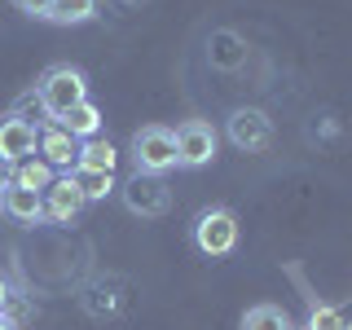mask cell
Returning a JSON list of instances; mask_svg holds the SVG:
<instances>
[{
  "mask_svg": "<svg viewBox=\"0 0 352 330\" xmlns=\"http://www.w3.org/2000/svg\"><path fill=\"white\" fill-rule=\"evenodd\" d=\"M36 97H40V110L58 124L66 110H75L80 102H88V80L75 71V66H49L44 80H40V88H36Z\"/></svg>",
  "mask_w": 352,
  "mask_h": 330,
  "instance_id": "1",
  "label": "cell"
},
{
  "mask_svg": "<svg viewBox=\"0 0 352 330\" xmlns=\"http://www.w3.org/2000/svg\"><path fill=\"white\" fill-rule=\"evenodd\" d=\"M194 247L203 256H229L238 247V216L229 207H207L194 216Z\"/></svg>",
  "mask_w": 352,
  "mask_h": 330,
  "instance_id": "2",
  "label": "cell"
},
{
  "mask_svg": "<svg viewBox=\"0 0 352 330\" xmlns=\"http://www.w3.org/2000/svg\"><path fill=\"white\" fill-rule=\"evenodd\" d=\"M132 163H137V172H150V176H163L176 168V137L172 128H141L137 137H132Z\"/></svg>",
  "mask_w": 352,
  "mask_h": 330,
  "instance_id": "3",
  "label": "cell"
},
{
  "mask_svg": "<svg viewBox=\"0 0 352 330\" xmlns=\"http://www.w3.org/2000/svg\"><path fill=\"white\" fill-rule=\"evenodd\" d=\"M172 137H176V168H207L220 150V137L207 119H185Z\"/></svg>",
  "mask_w": 352,
  "mask_h": 330,
  "instance_id": "4",
  "label": "cell"
},
{
  "mask_svg": "<svg viewBox=\"0 0 352 330\" xmlns=\"http://www.w3.org/2000/svg\"><path fill=\"white\" fill-rule=\"evenodd\" d=\"M36 146H40V124H31L22 115L0 119V163L5 168H18V163L36 159Z\"/></svg>",
  "mask_w": 352,
  "mask_h": 330,
  "instance_id": "5",
  "label": "cell"
},
{
  "mask_svg": "<svg viewBox=\"0 0 352 330\" xmlns=\"http://www.w3.org/2000/svg\"><path fill=\"white\" fill-rule=\"evenodd\" d=\"M225 132H229V141H234L238 150L256 154V150H264L273 141V119L264 115V110H256V106H238L234 115L225 119Z\"/></svg>",
  "mask_w": 352,
  "mask_h": 330,
  "instance_id": "6",
  "label": "cell"
},
{
  "mask_svg": "<svg viewBox=\"0 0 352 330\" xmlns=\"http://www.w3.org/2000/svg\"><path fill=\"white\" fill-rule=\"evenodd\" d=\"M124 203H128V212L132 216H146V220H154V216H163L172 207V194H168V185L159 181V176H150V172H137L132 181L124 185Z\"/></svg>",
  "mask_w": 352,
  "mask_h": 330,
  "instance_id": "7",
  "label": "cell"
},
{
  "mask_svg": "<svg viewBox=\"0 0 352 330\" xmlns=\"http://www.w3.org/2000/svg\"><path fill=\"white\" fill-rule=\"evenodd\" d=\"M84 207H88V198L80 194V185L71 181V172L58 176V181L44 190V220H53V225H71Z\"/></svg>",
  "mask_w": 352,
  "mask_h": 330,
  "instance_id": "8",
  "label": "cell"
},
{
  "mask_svg": "<svg viewBox=\"0 0 352 330\" xmlns=\"http://www.w3.org/2000/svg\"><path fill=\"white\" fill-rule=\"evenodd\" d=\"M36 154L49 163L53 172H71L75 159H80V141H75L62 124H44V128H40V146H36Z\"/></svg>",
  "mask_w": 352,
  "mask_h": 330,
  "instance_id": "9",
  "label": "cell"
},
{
  "mask_svg": "<svg viewBox=\"0 0 352 330\" xmlns=\"http://www.w3.org/2000/svg\"><path fill=\"white\" fill-rule=\"evenodd\" d=\"M0 212L9 220H18V225H40L44 220V194L22 190V185H14L5 176V181H0Z\"/></svg>",
  "mask_w": 352,
  "mask_h": 330,
  "instance_id": "10",
  "label": "cell"
},
{
  "mask_svg": "<svg viewBox=\"0 0 352 330\" xmlns=\"http://www.w3.org/2000/svg\"><path fill=\"white\" fill-rule=\"evenodd\" d=\"M58 124L71 132L75 141H88V137H102V110H97L93 102H80L75 110H66V115L58 119Z\"/></svg>",
  "mask_w": 352,
  "mask_h": 330,
  "instance_id": "11",
  "label": "cell"
},
{
  "mask_svg": "<svg viewBox=\"0 0 352 330\" xmlns=\"http://www.w3.org/2000/svg\"><path fill=\"white\" fill-rule=\"evenodd\" d=\"M115 163H119V150H115V141H106V137H88V141H80V159H75V168L115 172Z\"/></svg>",
  "mask_w": 352,
  "mask_h": 330,
  "instance_id": "12",
  "label": "cell"
},
{
  "mask_svg": "<svg viewBox=\"0 0 352 330\" xmlns=\"http://www.w3.org/2000/svg\"><path fill=\"white\" fill-rule=\"evenodd\" d=\"M9 181L22 185V190H36V194H44L53 181H58V172H53L44 159H27V163H18V168H9Z\"/></svg>",
  "mask_w": 352,
  "mask_h": 330,
  "instance_id": "13",
  "label": "cell"
},
{
  "mask_svg": "<svg viewBox=\"0 0 352 330\" xmlns=\"http://www.w3.org/2000/svg\"><path fill=\"white\" fill-rule=\"evenodd\" d=\"M71 181L80 185V194L88 198V203H102L106 194H115V172H97V168H71Z\"/></svg>",
  "mask_w": 352,
  "mask_h": 330,
  "instance_id": "14",
  "label": "cell"
},
{
  "mask_svg": "<svg viewBox=\"0 0 352 330\" xmlns=\"http://www.w3.org/2000/svg\"><path fill=\"white\" fill-rule=\"evenodd\" d=\"M93 14H97V0H53L44 22H58V27H80V22H88Z\"/></svg>",
  "mask_w": 352,
  "mask_h": 330,
  "instance_id": "15",
  "label": "cell"
},
{
  "mask_svg": "<svg viewBox=\"0 0 352 330\" xmlns=\"http://www.w3.org/2000/svg\"><path fill=\"white\" fill-rule=\"evenodd\" d=\"M242 330H295V322L278 304H256V308H247V317H242Z\"/></svg>",
  "mask_w": 352,
  "mask_h": 330,
  "instance_id": "16",
  "label": "cell"
},
{
  "mask_svg": "<svg viewBox=\"0 0 352 330\" xmlns=\"http://www.w3.org/2000/svg\"><path fill=\"white\" fill-rule=\"evenodd\" d=\"M344 326H348V317L339 313V308L317 304L313 313H308V326H304V330H344Z\"/></svg>",
  "mask_w": 352,
  "mask_h": 330,
  "instance_id": "17",
  "label": "cell"
},
{
  "mask_svg": "<svg viewBox=\"0 0 352 330\" xmlns=\"http://www.w3.org/2000/svg\"><path fill=\"white\" fill-rule=\"evenodd\" d=\"M9 5H14L18 14H27V18H49V5H53V0H9Z\"/></svg>",
  "mask_w": 352,
  "mask_h": 330,
  "instance_id": "18",
  "label": "cell"
},
{
  "mask_svg": "<svg viewBox=\"0 0 352 330\" xmlns=\"http://www.w3.org/2000/svg\"><path fill=\"white\" fill-rule=\"evenodd\" d=\"M5 304H9V282L0 278V317H5Z\"/></svg>",
  "mask_w": 352,
  "mask_h": 330,
  "instance_id": "19",
  "label": "cell"
},
{
  "mask_svg": "<svg viewBox=\"0 0 352 330\" xmlns=\"http://www.w3.org/2000/svg\"><path fill=\"white\" fill-rule=\"evenodd\" d=\"M0 330H14V322H9V317H0Z\"/></svg>",
  "mask_w": 352,
  "mask_h": 330,
  "instance_id": "20",
  "label": "cell"
},
{
  "mask_svg": "<svg viewBox=\"0 0 352 330\" xmlns=\"http://www.w3.org/2000/svg\"><path fill=\"white\" fill-rule=\"evenodd\" d=\"M344 330H352V322H348V326H344Z\"/></svg>",
  "mask_w": 352,
  "mask_h": 330,
  "instance_id": "21",
  "label": "cell"
}]
</instances>
